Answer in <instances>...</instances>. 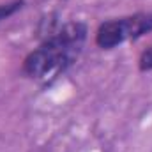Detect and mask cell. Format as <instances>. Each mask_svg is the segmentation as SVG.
Wrapping results in <instances>:
<instances>
[{"mask_svg": "<svg viewBox=\"0 0 152 152\" xmlns=\"http://www.w3.org/2000/svg\"><path fill=\"white\" fill-rule=\"evenodd\" d=\"M152 32V12H134L129 16L110 18L96 30V44L101 50H113L117 46L136 41Z\"/></svg>", "mask_w": 152, "mask_h": 152, "instance_id": "cell-2", "label": "cell"}, {"mask_svg": "<svg viewBox=\"0 0 152 152\" xmlns=\"http://www.w3.org/2000/svg\"><path fill=\"white\" fill-rule=\"evenodd\" d=\"M88 28L83 21H69L44 39L23 60L21 71L30 80L48 83L66 73L80 57Z\"/></svg>", "mask_w": 152, "mask_h": 152, "instance_id": "cell-1", "label": "cell"}, {"mask_svg": "<svg viewBox=\"0 0 152 152\" xmlns=\"http://www.w3.org/2000/svg\"><path fill=\"white\" fill-rule=\"evenodd\" d=\"M138 69L142 73H149L152 71V46H149L147 50L142 51L140 58H138Z\"/></svg>", "mask_w": 152, "mask_h": 152, "instance_id": "cell-4", "label": "cell"}, {"mask_svg": "<svg viewBox=\"0 0 152 152\" xmlns=\"http://www.w3.org/2000/svg\"><path fill=\"white\" fill-rule=\"evenodd\" d=\"M23 0H12V2H5V4H0V21L2 20H7L9 16H12L14 12H18L21 7H23Z\"/></svg>", "mask_w": 152, "mask_h": 152, "instance_id": "cell-3", "label": "cell"}]
</instances>
